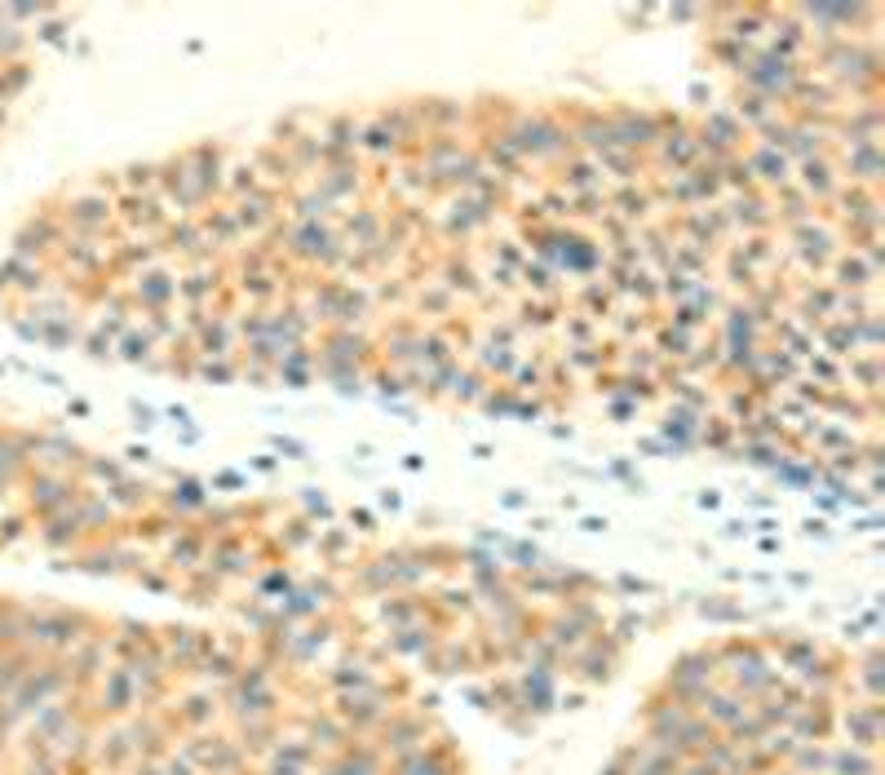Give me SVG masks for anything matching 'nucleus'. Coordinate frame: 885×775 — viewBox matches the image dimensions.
I'll return each mask as SVG.
<instances>
[{"label": "nucleus", "mask_w": 885, "mask_h": 775, "mask_svg": "<svg viewBox=\"0 0 885 775\" xmlns=\"http://www.w3.org/2000/svg\"><path fill=\"white\" fill-rule=\"evenodd\" d=\"M36 14H14L0 10V129H5L10 111L19 107L23 89L32 85V58H36Z\"/></svg>", "instance_id": "f257e3e1"}]
</instances>
